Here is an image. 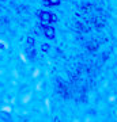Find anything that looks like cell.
Returning a JSON list of instances; mask_svg holds the SVG:
<instances>
[{
  "mask_svg": "<svg viewBox=\"0 0 117 122\" xmlns=\"http://www.w3.org/2000/svg\"><path fill=\"white\" fill-rule=\"evenodd\" d=\"M48 3H50V4H59V0H48Z\"/></svg>",
  "mask_w": 117,
  "mask_h": 122,
  "instance_id": "3",
  "label": "cell"
},
{
  "mask_svg": "<svg viewBox=\"0 0 117 122\" xmlns=\"http://www.w3.org/2000/svg\"><path fill=\"white\" fill-rule=\"evenodd\" d=\"M45 33H46V35H49L50 38L53 37V30L52 29H48V27H46V29H45Z\"/></svg>",
  "mask_w": 117,
  "mask_h": 122,
  "instance_id": "2",
  "label": "cell"
},
{
  "mask_svg": "<svg viewBox=\"0 0 117 122\" xmlns=\"http://www.w3.org/2000/svg\"><path fill=\"white\" fill-rule=\"evenodd\" d=\"M39 16H41V20H42V22H49V14H46V12H41V15H39Z\"/></svg>",
  "mask_w": 117,
  "mask_h": 122,
  "instance_id": "1",
  "label": "cell"
}]
</instances>
